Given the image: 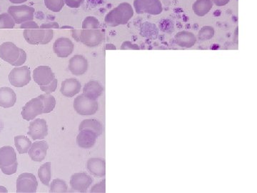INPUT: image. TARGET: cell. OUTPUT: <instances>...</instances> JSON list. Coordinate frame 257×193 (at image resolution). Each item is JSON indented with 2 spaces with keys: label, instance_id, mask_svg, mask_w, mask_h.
<instances>
[{
  "label": "cell",
  "instance_id": "6da1fadb",
  "mask_svg": "<svg viewBox=\"0 0 257 193\" xmlns=\"http://www.w3.org/2000/svg\"><path fill=\"white\" fill-rule=\"evenodd\" d=\"M73 107L74 111L83 116L95 114L99 108L97 101L89 99L83 94L74 99Z\"/></svg>",
  "mask_w": 257,
  "mask_h": 193
},
{
  "label": "cell",
  "instance_id": "7a4b0ae2",
  "mask_svg": "<svg viewBox=\"0 0 257 193\" xmlns=\"http://www.w3.org/2000/svg\"><path fill=\"white\" fill-rule=\"evenodd\" d=\"M10 84L15 87H23L31 81L30 68L27 66L16 67L9 74Z\"/></svg>",
  "mask_w": 257,
  "mask_h": 193
},
{
  "label": "cell",
  "instance_id": "3957f363",
  "mask_svg": "<svg viewBox=\"0 0 257 193\" xmlns=\"http://www.w3.org/2000/svg\"><path fill=\"white\" fill-rule=\"evenodd\" d=\"M38 186L36 177L32 173L21 174L17 179V192L34 193L36 192Z\"/></svg>",
  "mask_w": 257,
  "mask_h": 193
},
{
  "label": "cell",
  "instance_id": "277c9868",
  "mask_svg": "<svg viewBox=\"0 0 257 193\" xmlns=\"http://www.w3.org/2000/svg\"><path fill=\"white\" fill-rule=\"evenodd\" d=\"M43 102L37 96L30 100L28 103H26V105L23 107L21 115L24 120L30 121L35 119L39 115H42L43 113Z\"/></svg>",
  "mask_w": 257,
  "mask_h": 193
},
{
  "label": "cell",
  "instance_id": "5b68a950",
  "mask_svg": "<svg viewBox=\"0 0 257 193\" xmlns=\"http://www.w3.org/2000/svg\"><path fill=\"white\" fill-rule=\"evenodd\" d=\"M28 135L33 140H41L48 135L47 121L44 119H36L30 123Z\"/></svg>",
  "mask_w": 257,
  "mask_h": 193
},
{
  "label": "cell",
  "instance_id": "8992f818",
  "mask_svg": "<svg viewBox=\"0 0 257 193\" xmlns=\"http://www.w3.org/2000/svg\"><path fill=\"white\" fill-rule=\"evenodd\" d=\"M93 179L85 172H78L71 176L70 186L72 189L79 192H85L92 184Z\"/></svg>",
  "mask_w": 257,
  "mask_h": 193
},
{
  "label": "cell",
  "instance_id": "52a82bcc",
  "mask_svg": "<svg viewBox=\"0 0 257 193\" xmlns=\"http://www.w3.org/2000/svg\"><path fill=\"white\" fill-rule=\"evenodd\" d=\"M20 49L12 42H5L0 46V57L13 65L18 60Z\"/></svg>",
  "mask_w": 257,
  "mask_h": 193
},
{
  "label": "cell",
  "instance_id": "ba28073f",
  "mask_svg": "<svg viewBox=\"0 0 257 193\" xmlns=\"http://www.w3.org/2000/svg\"><path fill=\"white\" fill-rule=\"evenodd\" d=\"M48 149V144L45 140L35 142L32 144L31 147L29 150V156L35 162H42L46 157Z\"/></svg>",
  "mask_w": 257,
  "mask_h": 193
},
{
  "label": "cell",
  "instance_id": "9c48e42d",
  "mask_svg": "<svg viewBox=\"0 0 257 193\" xmlns=\"http://www.w3.org/2000/svg\"><path fill=\"white\" fill-rule=\"evenodd\" d=\"M54 52L61 58H65L72 53L74 45L68 38L62 37L56 40L53 45Z\"/></svg>",
  "mask_w": 257,
  "mask_h": 193
},
{
  "label": "cell",
  "instance_id": "30bf717a",
  "mask_svg": "<svg viewBox=\"0 0 257 193\" xmlns=\"http://www.w3.org/2000/svg\"><path fill=\"white\" fill-rule=\"evenodd\" d=\"M33 77L34 80L39 85H47L55 79V74L50 67L42 66L34 70Z\"/></svg>",
  "mask_w": 257,
  "mask_h": 193
},
{
  "label": "cell",
  "instance_id": "8fae6325",
  "mask_svg": "<svg viewBox=\"0 0 257 193\" xmlns=\"http://www.w3.org/2000/svg\"><path fill=\"white\" fill-rule=\"evenodd\" d=\"M69 69L74 75H83L87 71L88 62L82 55H74L69 62Z\"/></svg>",
  "mask_w": 257,
  "mask_h": 193
},
{
  "label": "cell",
  "instance_id": "7c38bea8",
  "mask_svg": "<svg viewBox=\"0 0 257 193\" xmlns=\"http://www.w3.org/2000/svg\"><path fill=\"white\" fill-rule=\"evenodd\" d=\"M98 135L89 130H82L79 131L77 137V143L82 149H89L95 145Z\"/></svg>",
  "mask_w": 257,
  "mask_h": 193
},
{
  "label": "cell",
  "instance_id": "4fadbf2b",
  "mask_svg": "<svg viewBox=\"0 0 257 193\" xmlns=\"http://www.w3.org/2000/svg\"><path fill=\"white\" fill-rule=\"evenodd\" d=\"M81 83L78 79L70 78L65 79L62 82L60 92L67 98H73L80 92Z\"/></svg>",
  "mask_w": 257,
  "mask_h": 193
},
{
  "label": "cell",
  "instance_id": "5bb4252c",
  "mask_svg": "<svg viewBox=\"0 0 257 193\" xmlns=\"http://www.w3.org/2000/svg\"><path fill=\"white\" fill-rule=\"evenodd\" d=\"M87 170L92 175L96 177H104L106 174V162L104 159L93 157L88 160Z\"/></svg>",
  "mask_w": 257,
  "mask_h": 193
},
{
  "label": "cell",
  "instance_id": "9a60e30c",
  "mask_svg": "<svg viewBox=\"0 0 257 193\" xmlns=\"http://www.w3.org/2000/svg\"><path fill=\"white\" fill-rule=\"evenodd\" d=\"M17 102V94L12 88H0V107L10 108L15 106Z\"/></svg>",
  "mask_w": 257,
  "mask_h": 193
},
{
  "label": "cell",
  "instance_id": "2e32d148",
  "mask_svg": "<svg viewBox=\"0 0 257 193\" xmlns=\"http://www.w3.org/2000/svg\"><path fill=\"white\" fill-rule=\"evenodd\" d=\"M17 154L11 146H4L0 148V167H7L17 162Z\"/></svg>",
  "mask_w": 257,
  "mask_h": 193
},
{
  "label": "cell",
  "instance_id": "e0dca14e",
  "mask_svg": "<svg viewBox=\"0 0 257 193\" xmlns=\"http://www.w3.org/2000/svg\"><path fill=\"white\" fill-rule=\"evenodd\" d=\"M103 92V87L99 82L90 81L84 85L83 94L91 100L96 101Z\"/></svg>",
  "mask_w": 257,
  "mask_h": 193
},
{
  "label": "cell",
  "instance_id": "ac0fdd59",
  "mask_svg": "<svg viewBox=\"0 0 257 193\" xmlns=\"http://www.w3.org/2000/svg\"><path fill=\"white\" fill-rule=\"evenodd\" d=\"M28 7H26V5H23V6L10 7L8 12L14 19L15 21L17 23L20 24L30 19L28 18Z\"/></svg>",
  "mask_w": 257,
  "mask_h": 193
},
{
  "label": "cell",
  "instance_id": "d6986e66",
  "mask_svg": "<svg viewBox=\"0 0 257 193\" xmlns=\"http://www.w3.org/2000/svg\"><path fill=\"white\" fill-rule=\"evenodd\" d=\"M102 40V35L99 32H84L81 37V41L89 47L99 45Z\"/></svg>",
  "mask_w": 257,
  "mask_h": 193
},
{
  "label": "cell",
  "instance_id": "ffe728a7",
  "mask_svg": "<svg viewBox=\"0 0 257 193\" xmlns=\"http://www.w3.org/2000/svg\"><path fill=\"white\" fill-rule=\"evenodd\" d=\"M175 39L179 46L187 48L192 47L196 42L195 36L188 32H179L176 35Z\"/></svg>",
  "mask_w": 257,
  "mask_h": 193
},
{
  "label": "cell",
  "instance_id": "44dd1931",
  "mask_svg": "<svg viewBox=\"0 0 257 193\" xmlns=\"http://www.w3.org/2000/svg\"><path fill=\"white\" fill-rule=\"evenodd\" d=\"M89 130L91 131L94 132L98 135H101L103 132L102 125L101 124L100 122L96 120H83L82 123H80L79 126V130Z\"/></svg>",
  "mask_w": 257,
  "mask_h": 193
},
{
  "label": "cell",
  "instance_id": "7402d4cb",
  "mask_svg": "<svg viewBox=\"0 0 257 193\" xmlns=\"http://www.w3.org/2000/svg\"><path fill=\"white\" fill-rule=\"evenodd\" d=\"M31 140L24 135H18L15 138V147L20 154L28 153L32 145Z\"/></svg>",
  "mask_w": 257,
  "mask_h": 193
},
{
  "label": "cell",
  "instance_id": "603a6c76",
  "mask_svg": "<svg viewBox=\"0 0 257 193\" xmlns=\"http://www.w3.org/2000/svg\"><path fill=\"white\" fill-rule=\"evenodd\" d=\"M51 164L50 162H46L40 166L38 170V177L41 181L42 183L45 185H50L51 177H52V170H51Z\"/></svg>",
  "mask_w": 257,
  "mask_h": 193
},
{
  "label": "cell",
  "instance_id": "cb8c5ba5",
  "mask_svg": "<svg viewBox=\"0 0 257 193\" xmlns=\"http://www.w3.org/2000/svg\"><path fill=\"white\" fill-rule=\"evenodd\" d=\"M211 8L212 3L211 0H197L193 5V10L199 16H204L207 14Z\"/></svg>",
  "mask_w": 257,
  "mask_h": 193
},
{
  "label": "cell",
  "instance_id": "d4e9b609",
  "mask_svg": "<svg viewBox=\"0 0 257 193\" xmlns=\"http://www.w3.org/2000/svg\"><path fill=\"white\" fill-rule=\"evenodd\" d=\"M43 102L44 110L43 113L47 114L53 111L56 106V100L55 96L50 94H41L38 96Z\"/></svg>",
  "mask_w": 257,
  "mask_h": 193
},
{
  "label": "cell",
  "instance_id": "484cf974",
  "mask_svg": "<svg viewBox=\"0 0 257 193\" xmlns=\"http://www.w3.org/2000/svg\"><path fill=\"white\" fill-rule=\"evenodd\" d=\"M67 189H68V186L65 181L63 179H55L51 182L50 192H67Z\"/></svg>",
  "mask_w": 257,
  "mask_h": 193
},
{
  "label": "cell",
  "instance_id": "4316f807",
  "mask_svg": "<svg viewBox=\"0 0 257 193\" xmlns=\"http://www.w3.org/2000/svg\"><path fill=\"white\" fill-rule=\"evenodd\" d=\"M15 23L8 14L0 15V28H13Z\"/></svg>",
  "mask_w": 257,
  "mask_h": 193
},
{
  "label": "cell",
  "instance_id": "83f0119b",
  "mask_svg": "<svg viewBox=\"0 0 257 193\" xmlns=\"http://www.w3.org/2000/svg\"><path fill=\"white\" fill-rule=\"evenodd\" d=\"M57 87V79H54L50 83V84H47V85L40 86V89L43 91L45 94H52V92H55L56 89Z\"/></svg>",
  "mask_w": 257,
  "mask_h": 193
},
{
  "label": "cell",
  "instance_id": "f1b7e54d",
  "mask_svg": "<svg viewBox=\"0 0 257 193\" xmlns=\"http://www.w3.org/2000/svg\"><path fill=\"white\" fill-rule=\"evenodd\" d=\"M18 161L15 162L14 164L10 166H7V167H0L3 173L7 175H14L16 173L17 170H18Z\"/></svg>",
  "mask_w": 257,
  "mask_h": 193
},
{
  "label": "cell",
  "instance_id": "f546056e",
  "mask_svg": "<svg viewBox=\"0 0 257 193\" xmlns=\"http://www.w3.org/2000/svg\"><path fill=\"white\" fill-rule=\"evenodd\" d=\"M106 192V180L101 181L99 183L96 184L93 186L90 189V192Z\"/></svg>",
  "mask_w": 257,
  "mask_h": 193
},
{
  "label": "cell",
  "instance_id": "4dcf8cb0",
  "mask_svg": "<svg viewBox=\"0 0 257 193\" xmlns=\"http://www.w3.org/2000/svg\"><path fill=\"white\" fill-rule=\"evenodd\" d=\"M65 2L69 8H78L84 3V0H65Z\"/></svg>",
  "mask_w": 257,
  "mask_h": 193
},
{
  "label": "cell",
  "instance_id": "1f68e13d",
  "mask_svg": "<svg viewBox=\"0 0 257 193\" xmlns=\"http://www.w3.org/2000/svg\"><path fill=\"white\" fill-rule=\"evenodd\" d=\"M26 60V54H25V51L21 50L20 49V57H19L18 60L15 62L13 65L14 66H19L23 64L24 62Z\"/></svg>",
  "mask_w": 257,
  "mask_h": 193
},
{
  "label": "cell",
  "instance_id": "d6a6232c",
  "mask_svg": "<svg viewBox=\"0 0 257 193\" xmlns=\"http://www.w3.org/2000/svg\"><path fill=\"white\" fill-rule=\"evenodd\" d=\"M214 3L218 6L221 7L223 5L227 4L229 3V0H214Z\"/></svg>",
  "mask_w": 257,
  "mask_h": 193
},
{
  "label": "cell",
  "instance_id": "836d02e7",
  "mask_svg": "<svg viewBox=\"0 0 257 193\" xmlns=\"http://www.w3.org/2000/svg\"><path fill=\"white\" fill-rule=\"evenodd\" d=\"M8 189L3 186H0V192H8Z\"/></svg>",
  "mask_w": 257,
  "mask_h": 193
},
{
  "label": "cell",
  "instance_id": "e575fe53",
  "mask_svg": "<svg viewBox=\"0 0 257 193\" xmlns=\"http://www.w3.org/2000/svg\"><path fill=\"white\" fill-rule=\"evenodd\" d=\"M23 1H26V0H10V2L13 3H20Z\"/></svg>",
  "mask_w": 257,
  "mask_h": 193
}]
</instances>
